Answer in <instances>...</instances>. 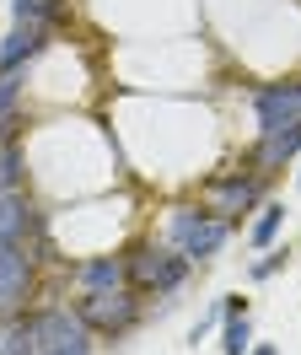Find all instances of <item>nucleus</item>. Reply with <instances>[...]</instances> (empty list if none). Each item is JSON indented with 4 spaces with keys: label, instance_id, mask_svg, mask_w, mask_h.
Here are the masks:
<instances>
[{
    "label": "nucleus",
    "instance_id": "nucleus-4",
    "mask_svg": "<svg viewBox=\"0 0 301 355\" xmlns=\"http://www.w3.org/2000/svg\"><path fill=\"white\" fill-rule=\"evenodd\" d=\"M167 237H172V248H178L189 264H199V259L221 253V243H226V221L210 216V210H189V205H178V210L167 216Z\"/></svg>",
    "mask_w": 301,
    "mask_h": 355
},
{
    "label": "nucleus",
    "instance_id": "nucleus-7",
    "mask_svg": "<svg viewBox=\"0 0 301 355\" xmlns=\"http://www.w3.org/2000/svg\"><path fill=\"white\" fill-rule=\"evenodd\" d=\"M258 113V135L285 130V124H301V81H285V87H264L253 97Z\"/></svg>",
    "mask_w": 301,
    "mask_h": 355
},
{
    "label": "nucleus",
    "instance_id": "nucleus-14",
    "mask_svg": "<svg viewBox=\"0 0 301 355\" xmlns=\"http://www.w3.org/2000/svg\"><path fill=\"white\" fill-rule=\"evenodd\" d=\"M11 17L17 22H60L64 17V0H11Z\"/></svg>",
    "mask_w": 301,
    "mask_h": 355
},
{
    "label": "nucleus",
    "instance_id": "nucleus-6",
    "mask_svg": "<svg viewBox=\"0 0 301 355\" xmlns=\"http://www.w3.org/2000/svg\"><path fill=\"white\" fill-rule=\"evenodd\" d=\"M33 248L27 243H0V318H11V312L27 307V296H33Z\"/></svg>",
    "mask_w": 301,
    "mask_h": 355
},
{
    "label": "nucleus",
    "instance_id": "nucleus-17",
    "mask_svg": "<svg viewBox=\"0 0 301 355\" xmlns=\"http://www.w3.org/2000/svg\"><path fill=\"white\" fill-rule=\"evenodd\" d=\"M17 103H22V76H17V70H6V76H0V119H11Z\"/></svg>",
    "mask_w": 301,
    "mask_h": 355
},
{
    "label": "nucleus",
    "instance_id": "nucleus-19",
    "mask_svg": "<svg viewBox=\"0 0 301 355\" xmlns=\"http://www.w3.org/2000/svg\"><path fill=\"white\" fill-rule=\"evenodd\" d=\"M248 355H280V345H258V350H248Z\"/></svg>",
    "mask_w": 301,
    "mask_h": 355
},
{
    "label": "nucleus",
    "instance_id": "nucleus-5",
    "mask_svg": "<svg viewBox=\"0 0 301 355\" xmlns=\"http://www.w3.org/2000/svg\"><path fill=\"white\" fill-rule=\"evenodd\" d=\"M205 200H210V216L221 221H237V216H248L258 200H264V173H221L205 183Z\"/></svg>",
    "mask_w": 301,
    "mask_h": 355
},
{
    "label": "nucleus",
    "instance_id": "nucleus-2",
    "mask_svg": "<svg viewBox=\"0 0 301 355\" xmlns=\"http://www.w3.org/2000/svg\"><path fill=\"white\" fill-rule=\"evenodd\" d=\"M97 334L86 329L76 307H43L33 312V355H92Z\"/></svg>",
    "mask_w": 301,
    "mask_h": 355
},
{
    "label": "nucleus",
    "instance_id": "nucleus-18",
    "mask_svg": "<svg viewBox=\"0 0 301 355\" xmlns=\"http://www.w3.org/2000/svg\"><path fill=\"white\" fill-rule=\"evenodd\" d=\"M275 269H285V248H280V253H264V259H253V269H248V275H253V280H269Z\"/></svg>",
    "mask_w": 301,
    "mask_h": 355
},
{
    "label": "nucleus",
    "instance_id": "nucleus-13",
    "mask_svg": "<svg viewBox=\"0 0 301 355\" xmlns=\"http://www.w3.org/2000/svg\"><path fill=\"white\" fill-rule=\"evenodd\" d=\"M0 355H33V318L27 312L0 318Z\"/></svg>",
    "mask_w": 301,
    "mask_h": 355
},
{
    "label": "nucleus",
    "instance_id": "nucleus-8",
    "mask_svg": "<svg viewBox=\"0 0 301 355\" xmlns=\"http://www.w3.org/2000/svg\"><path fill=\"white\" fill-rule=\"evenodd\" d=\"M43 232V216L33 210V200L11 189V194H0V243H33Z\"/></svg>",
    "mask_w": 301,
    "mask_h": 355
},
{
    "label": "nucleus",
    "instance_id": "nucleus-1",
    "mask_svg": "<svg viewBox=\"0 0 301 355\" xmlns=\"http://www.w3.org/2000/svg\"><path fill=\"white\" fill-rule=\"evenodd\" d=\"M124 269H129V286L140 291H156V296H167V291H178L183 280H189V259L178 253V248H156V243H135L124 253Z\"/></svg>",
    "mask_w": 301,
    "mask_h": 355
},
{
    "label": "nucleus",
    "instance_id": "nucleus-15",
    "mask_svg": "<svg viewBox=\"0 0 301 355\" xmlns=\"http://www.w3.org/2000/svg\"><path fill=\"white\" fill-rule=\"evenodd\" d=\"M280 226H285V205H264L253 221V248H269L280 237Z\"/></svg>",
    "mask_w": 301,
    "mask_h": 355
},
{
    "label": "nucleus",
    "instance_id": "nucleus-12",
    "mask_svg": "<svg viewBox=\"0 0 301 355\" xmlns=\"http://www.w3.org/2000/svg\"><path fill=\"white\" fill-rule=\"evenodd\" d=\"M76 280H81V291H119V286H129V269H124V259H86L76 269Z\"/></svg>",
    "mask_w": 301,
    "mask_h": 355
},
{
    "label": "nucleus",
    "instance_id": "nucleus-16",
    "mask_svg": "<svg viewBox=\"0 0 301 355\" xmlns=\"http://www.w3.org/2000/svg\"><path fill=\"white\" fill-rule=\"evenodd\" d=\"M248 345H253V329H248V312L226 318V345H221V350H226V355H248Z\"/></svg>",
    "mask_w": 301,
    "mask_h": 355
},
{
    "label": "nucleus",
    "instance_id": "nucleus-9",
    "mask_svg": "<svg viewBox=\"0 0 301 355\" xmlns=\"http://www.w3.org/2000/svg\"><path fill=\"white\" fill-rule=\"evenodd\" d=\"M296 151H301V124H285V130L258 135V146H253V156H248V167L269 178L275 167H285V162H291Z\"/></svg>",
    "mask_w": 301,
    "mask_h": 355
},
{
    "label": "nucleus",
    "instance_id": "nucleus-11",
    "mask_svg": "<svg viewBox=\"0 0 301 355\" xmlns=\"http://www.w3.org/2000/svg\"><path fill=\"white\" fill-rule=\"evenodd\" d=\"M22 173H27V162H22V119H0V194L22 189Z\"/></svg>",
    "mask_w": 301,
    "mask_h": 355
},
{
    "label": "nucleus",
    "instance_id": "nucleus-10",
    "mask_svg": "<svg viewBox=\"0 0 301 355\" xmlns=\"http://www.w3.org/2000/svg\"><path fill=\"white\" fill-rule=\"evenodd\" d=\"M49 33H54L49 22H17V27H11V38L0 44V76H6V70H22V65H27V60H33V54L49 44Z\"/></svg>",
    "mask_w": 301,
    "mask_h": 355
},
{
    "label": "nucleus",
    "instance_id": "nucleus-3",
    "mask_svg": "<svg viewBox=\"0 0 301 355\" xmlns=\"http://www.w3.org/2000/svg\"><path fill=\"white\" fill-rule=\"evenodd\" d=\"M76 312L86 318V329H92V334L124 339V334L140 323V291H135V286H119V291H86Z\"/></svg>",
    "mask_w": 301,
    "mask_h": 355
}]
</instances>
